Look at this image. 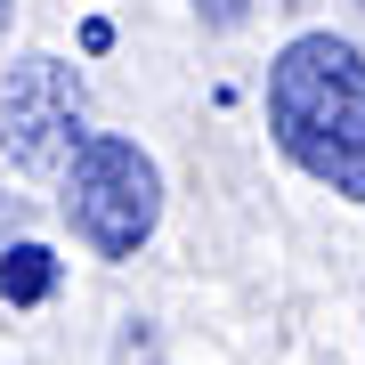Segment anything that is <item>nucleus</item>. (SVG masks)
I'll list each match as a JSON object with an SVG mask.
<instances>
[{
  "label": "nucleus",
  "mask_w": 365,
  "mask_h": 365,
  "mask_svg": "<svg viewBox=\"0 0 365 365\" xmlns=\"http://www.w3.org/2000/svg\"><path fill=\"white\" fill-rule=\"evenodd\" d=\"M268 138L300 179L365 211V49L341 33H292L268 57Z\"/></svg>",
  "instance_id": "nucleus-1"
},
{
  "label": "nucleus",
  "mask_w": 365,
  "mask_h": 365,
  "mask_svg": "<svg viewBox=\"0 0 365 365\" xmlns=\"http://www.w3.org/2000/svg\"><path fill=\"white\" fill-rule=\"evenodd\" d=\"M66 227L98 260H138L163 227V163L122 130H90L66 163Z\"/></svg>",
  "instance_id": "nucleus-2"
},
{
  "label": "nucleus",
  "mask_w": 365,
  "mask_h": 365,
  "mask_svg": "<svg viewBox=\"0 0 365 365\" xmlns=\"http://www.w3.org/2000/svg\"><path fill=\"white\" fill-rule=\"evenodd\" d=\"M90 138L81 130V73L66 57H16L0 73V155L9 163H73V146Z\"/></svg>",
  "instance_id": "nucleus-3"
},
{
  "label": "nucleus",
  "mask_w": 365,
  "mask_h": 365,
  "mask_svg": "<svg viewBox=\"0 0 365 365\" xmlns=\"http://www.w3.org/2000/svg\"><path fill=\"white\" fill-rule=\"evenodd\" d=\"M49 284H57V260H49L41 244H16L9 268H0V292H9V300H41Z\"/></svg>",
  "instance_id": "nucleus-4"
},
{
  "label": "nucleus",
  "mask_w": 365,
  "mask_h": 365,
  "mask_svg": "<svg viewBox=\"0 0 365 365\" xmlns=\"http://www.w3.org/2000/svg\"><path fill=\"white\" fill-rule=\"evenodd\" d=\"M187 9L203 16V33H235V25L252 16V0H187Z\"/></svg>",
  "instance_id": "nucleus-5"
}]
</instances>
